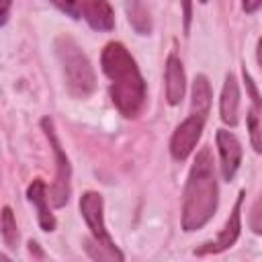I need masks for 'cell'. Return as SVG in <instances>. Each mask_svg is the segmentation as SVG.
Returning a JSON list of instances; mask_svg holds the SVG:
<instances>
[{"mask_svg":"<svg viewBox=\"0 0 262 262\" xmlns=\"http://www.w3.org/2000/svg\"><path fill=\"white\" fill-rule=\"evenodd\" d=\"M100 66L104 76L111 80L113 104L123 117L135 119L145 106L147 88L133 55L127 51L123 43L111 41L102 49Z\"/></svg>","mask_w":262,"mask_h":262,"instance_id":"cell-1","label":"cell"},{"mask_svg":"<svg viewBox=\"0 0 262 262\" xmlns=\"http://www.w3.org/2000/svg\"><path fill=\"white\" fill-rule=\"evenodd\" d=\"M219 186L215 176V162L209 147H203L190 166L182 192V229L186 233L205 227L217 211Z\"/></svg>","mask_w":262,"mask_h":262,"instance_id":"cell-2","label":"cell"},{"mask_svg":"<svg viewBox=\"0 0 262 262\" xmlns=\"http://www.w3.org/2000/svg\"><path fill=\"white\" fill-rule=\"evenodd\" d=\"M55 53L63 70L68 92L74 98H88L96 88V76L86 53L72 37L66 35L55 39Z\"/></svg>","mask_w":262,"mask_h":262,"instance_id":"cell-3","label":"cell"},{"mask_svg":"<svg viewBox=\"0 0 262 262\" xmlns=\"http://www.w3.org/2000/svg\"><path fill=\"white\" fill-rule=\"evenodd\" d=\"M41 129L51 145V151H53V158H55V180L49 188V194H51V203L55 209H61L68 205L70 201V194H72V166H70V160L66 156V151L61 149V143L57 139V133H55V127H53V121L49 117H43L41 119Z\"/></svg>","mask_w":262,"mask_h":262,"instance_id":"cell-4","label":"cell"},{"mask_svg":"<svg viewBox=\"0 0 262 262\" xmlns=\"http://www.w3.org/2000/svg\"><path fill=\"white\" fill-rule=\"evenodd\" d=\"M55 8L76 20H84L90 29L108 33L115 29V12L106 0H49Z\"/></svg>","mask_w":262,"mask_h":262,"instance_id":"cell-5","label":"cell"},{"mask_svg":"<svg viewBox=\"0 0 262 262\" xmlns=\"http://www.w3.org/2000/svg\"><path fill=\"white\" fill-rule=\"evenodd\" d=\"M102 207H104V203H102V194L100 192L88 190V192H84L80 196V213H82V217H84V221H86V225H88V229L92 233V242L102 246V248H106L119 262H123L125 260L123 252L115 246L111 233L106 231Z\"/></svg>","mask_w":262,"mask_h":262,"instance_id":"cell-6","label":"cell"},{"mask_svg":"<svg viewBox=\"0 0 262 262\" xmlns=\"http://www.w3.org/2000/svg\"><path fill=\"white\" fill-rule=\"evenodd\" d=\"M207 117L190 113L172 133L170 139V154L176 162H184L196 147L201 135H203V127H205Z\"/></svg>","mask_w":262,"mask_h":262,"instance_id":"cell-7","label":"cell"},{"mask_svg":"<svg viewBox=\"0 0 262 262\" xmlns=\"http://www.w3.org/2000/svg\"><path fill=\"white\" fill-rule=\"evenodd\" d=\"M244 190H239L237 199H235V205L223 225V229L219 231V235L215 237V242H205L201 248L194 250L196 256H209V254H221L225 252L227 248H231L237 237H239V231H242V203H244Z\"/></svg>","mask_w":262,"mask_h":262,"instance_id":"cell-8","label":"cell"},{"mask_svg":"<svg viewBox=\"0 0 262 262\" xmlns=\"http://www.w3.org/2000/svg\"><path fill=\"white\" fill-rule=\"evenodd\" d=\"M215 141H217V149H219V158H221V164H219L221 176L225 182H229V180H233V176L242 164V143L227 129H217Z\"/></svg>","mask_w":262,"mask_h":262,"instance_id":"cell-9","label":"cell"},{"mask_svg":"<svg viewBox=\"0 0 262 262\" xmlns=\"http://www.w3.org/2000/svg\"><path fill=\"white\" fill-rule=\"evenodd\" d=\"M164 76H166V100L168 104L176 106L184 98V90H186V76H184V68L178 55L174 53L168 55Z\"/></svg>","mask_w":262,"mask_h":262,"instance_id":"cell-10","label":"cell"},{"mask_svg":"<svg viewBox=\"0 0 262 262\" xmlns=\"http://www.w3.org/2000/svg\"><path fill=\"white\" fill-rule=\"evenodd\" d=\"M27 199L35 205L37 209V221H39V227L47 233L55 231V215L49 211V205H47V184L41 180V178H35L29 188H27Z\"/></svg>","mask_w":262,"mask_h":262,"instance_id":"cell-11","label":"cell"},{"mask_svg":"<svg viewBox=\"0 0 262 262\" xmlns=\"http://www.w3.org/2000/svg\"><path fill=\"white\" fill-rule=\"evenodd\" d=\"M237 108H239V84H237V78L229 72L225 76V84L219 98V115L227 127L237 125Z\"/></svg>","mask_w":262,"mask_h":262,"instance_id":"cell-12","label":"cell"},{"mask_svg":"<svg viewBox=\"0 0 262 262\" xmlns=\"http://www.w3.org/2000/svg\"><path fill=\"white\" fill-rule=\"evenodd\" d=\"M192 102H190V113H196V115H203L207 117L209 111H211V98H213V92H211V84L207 80L205 74H199L192 82Z\"/></svg>","mask_w":262,"mask_h":262,"instance_id":"cell-13","label":"cell"},{"mask_svg":"<svg viewBox=\"0 0 262 262\" xmlns=\"http://www.w3.org/2000/svg\"><path fill=\"white\" fill-rule=\"evenodd\" d=\"M125 12H127V20L135 33H139V35L151 33V16H149V10L143 4V0H127Z\"/></svg>","mask_w":262,"mask_h":262,"instance_id":"cell-14","label":"cell"},{"mask_svg":"<svg viewBox=\"0 0 262 262\" xmlns=\"http://www.w3.org/2000/svg\"><path fill=\"white\" fill-rule=\"evenodd\" d=\"M2 242L6 244V248L14 250L18 246V227H16V219L12 215V209L8 205L2 207Z\"/></svg>","mask_w":262,"mask_h":262,"instance_id":"cell-15","label":"cell"},{"mask_svg":"<svg viewBox=\"0 0 262 262\" xmlns=\"http://www.w3.org/2000/svg\"><path fill=\"white\" fill-rule=\"evenodd\" d=\"M256 113H258L256 108H250V113H248V131H250L252 147L258 154H262V125H260V119Z\"/></svg>","mask_w":262,"mask_h":262,"instance_id":"cell-16","label":"cell"},{"mask_svg":"<svg viewBox=\"0 0 262 262\" xmlns=\"http://www.w3.org/2000/svg\"><path fill=\"white\" fill-rule=\"evenodd\" d=\"M248 223H250V229H252L256 235H262V192H260V196L254 201V205H252V209H250Z\"/></svg>","mask_w":262,"mask_h":262,"instance_id":"cell-17","label":"cell"},{"mask_svg":"<svg viewBox=\"0 0 262 262\" xmlns=\"http://www.w3.org/2000/svg\"><path fill=\"white\" fill-rule=\"evenodd\" d=\"M242 76H244L246 88H248V92H250V98H252V102H254V108H256V111H262V96H260V92H258V88H256V84H254V80H252V76L248 74L246 68H244Z\"/></svg>","mask_w":262,"mask_h":262,"instance_id":"cell-18","label":"cell"},{"mask_svg":"<svg viewBox=\"0 0 262 262\" xmlns=\"http://www.w3.org/2000/svg\"><path fill=\"white\" fill-rule=\"evenodd\" d=\"M182 4V25H184V35L190 33V23H192V0H180Z\"/></svg>","mask_w":262,"mask_h":262,"instance_id":"cell-19","label":"cell"},{"mask_svg":"<svg viewBox=\"0 0 262 262\" xmlns=\"http://www.w3.org/2000/svg\"><path fill=\"white\" fill-rule=\"evenodd\" d=\"M10 6H12V0H0V27H4L8 23Z\"/></svg>","mask_w":262,"mask_h":262,"instance_id":"cell-20","label":"cell"},{"mask_svg":"<svg viewBox=\"0 0 262 262\" xmlns=\"http://www.w3.org/2000/svg\"><path fill=\"white\" fill-rule=\"evenodd\" d=\"M242 8L246 14H254L256 10L262 8V0H242Z\"/></svg>","mask_w":262,"mask_h":262,"instance_id":"cell-21","label":"cell"},{"mask_svg":"<svg viewBox=\"0 0 262 262\" xmlns=\"http://www.w3.org/2000/svg\"><path fill=\"white\" fill-rule=\"evenodd\" d=\"M29 252H31V254H33L35 258H45V254L41 252V248H39V244H37V242H33V239L29 242Z\"/></svg>","mask_w":262,"mask_h":262,"instance_id":"cell-22","label":"cell"},{"mask_svg":"<svg viewBox=\"0 0 262 262\" xmlns=\"http://www.w3.org/2000/svg\"><path fill=\"white\" fill-rule=\"evenodd\" d=\"M256 59H258V66L262 68V37L258 41V49H256Z\"/></svg>","mask_w":262,"mask_h":262,"instance_id":"cell-23","label":"cell"},{"mask_svg":"<svg viewBox=\"0 0 262 262\" xmlns=\"http://www.w3.org/2000/svg\"><path fill=\"white\" fill-rule=\"evenodd\" d=\"M199 2H201V4H207V2H209V0H199Z\"/></svg>","mask_w":262,"mask_h":262,"instance_id":"cell-24","label":"cell"}]
</instances>
